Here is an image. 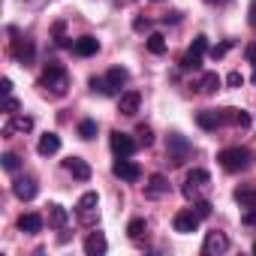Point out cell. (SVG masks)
Masks as SVG:
<instances>
[{
  "mask_svg": "<svg viewBox=\"0 0 256 256\" xmlns=\"http://www.w3.org/2000/svg\"><path fill=\"white\" fill-rule=\"evenodd\" d=\"M126 78H130V72H126L124 66H112V70L106 72V88H108V96H112V94H118V90L126 84Z\"/></svg>",
  "mask_w": 256,
  "mask_h": 256,
  "instance_id": "cell-17",
  "label": "cell"
},
{
  "mask_svg": "<svg viewBox=\"0 0 256 256\" xmlns=\"http://www.w3.org/2000/svg\"><path fill=\"white\" fill-rule=\"evenodd\" d=\"M136 136H139V145H145V148H151V145H154V133H151V126L139 124V126H136Z\"/></svg>",
  "mask_w": 256,
  "mask_h": 256,
  "instance_id": "cell-31",
  "label": "cell"
},
{
  "mask_svg": "<svg viewBox=\"0 0 256 256\" xmlns=\"http://www.w3.org/2000/svg\"><path fill=\"white\" fill-rule=\"evenodd\" d=\"M106 250H108V241H106L102 232H90V235L84 238V253H88V256H102Z\"/></svg>",
  "mask_w": 256,
  "mask_h": 256,
  "instance_id": "cell-19",
  "label": "cell"
},
{
  "mask_svg": "<svg viewBox=\"0 0 256 256\" xmlns=\"http://www.w3.org/2000/svg\"><path fill=\"white\" fill-rule=\"evenodd\" d=\"M148 52L151 54H163L166 52V36L163 34H151L148 36Z\"/></svg>",
  "mask_w": 256,
  "mask_h": 256,
  "instance_id": "cell-29",
  "label": "cell"
},
{
  "mask_svg": "<svg viewBox=\"0 0 256 256\" xmlns=\"http://www.w3.org/2000/svg\"><path fill=\"white\" fill-rule=\"evenodd\" d=\"M199 214L190 208V211H178L175 214V220H172V226H175V232H181V235H190V232H196L199 229Z\"/></svg>",
  "mask_w": 256,
  "mask_h": 256,
  "instance_id": "cell-11",
  "label": "cell"
},
{
  "mask_svg": "<svg viewBox=\"0 0 256 256\" xmlns=\"http://www.w3.org/2000/svg\"><path fill=\"white\" fill-rule=\"evenodd\" d=\"M54 42H58L60 48H72V42H70V36H66V24H64V22H58V24H54Z\"/></svg>",
  "mask_w": 256,
  "mask_h": 256,
  "instance_id": "cell-30",
  "label": "cell"
},
{
  "mask_svg": "<svg viewBox=\"0 0 256 256\" xmlns=\"http://www.w3.org/2000/svg\"><path fill=\"white\" fill-rule=\"evenodd\" d=\"M112 172H114V178L130 181V184H136V181L142 178V166H139V163H133L130 157H118V160H114V166H112Z\"/></svg>",
  "mask_w": 256,
  "mask_h": 256,
  "instance_id": "cell-7",
  "label": "cell"
},
{
  "mask_svg": "<svg viewBox=\"0 0 256 256\" xmlns=\"http://www.w3.org/2000/svg\"><path fill=\"white\" fill-rule=\"evenodd\" d=\"M0 160H4V169H6V172H16V169L22 166V157H18V154H12V151H10V154H4Z\"/></svg>",
  "mask_w": 256,
  "mask_h": 256,
  "instance_id": "cell-32",
  "label": "cell"
},
{
  "mask_svg": "<svg viewBox=\"0 0 256 256\" xmlns=\"http://www.w3.org/2000/svg\"><path fill=\"white\" fill-rule=\"evenodd\" d=\"M139 106H142V94H139V90H126V94H120V100H118V112H120L124 118H133V114L139 112Z\"/></svg>",
  "mask_w": 256,
  "mask_h": 256,
  "instance_id": "cell-14",
  "label": "cell"
},
{
  "mask_svg": "<svg viewBox=\"0 0 256 256\" xmlns=\"http://www.w3.org/2000/svg\"><path fill=\"white\" fill-rule=\"evenodd\" d=\"M244 58H247V60L256 66V46H247V48H244Z\"/></svg>",
  "mask_w": 256,
  "mask_h": 256,
  "instance_id": "cell-41",
  "label": "cell"
},
{
  "mask_svg": "<svg viewBox=\"0 0 256 256\" xmlns=\"http://www.w3.org/2000/svg\"><path fill=\"white\" fill-rule=\"evenodd\" d=\"M199 88H202V94H217L220 90V76L217 72H205L202 82H199Z\"/></svg>",
  "mask_w": 256,
  "mask_h": 256,
  "instance_id": "cell-27",
  "label": "cell"
},
{
  "mask_svg": "<svg viewBox=\"0 0 256 256\" xmlns=\"http://www.w3.org/2000/svg\"><path fill=\"white\" fill-rule=\"evenodd\" d=\"M72 52H76L78 58H94V54L100 52V40H94V36H78V40L72 42Z\"/></svg>",
  "mask_w": 256,
  "mask_h": 256,
  "instance_id": "cell-20",
  "label": "cell"
},
{
  "mask_svg": "<svg viewBox=\"0 0 256 256\" xmlns=\"http://www.w3.org/2000/svg\"><path fill=\"white\" fill-rule=\"evenodd\" d=\"M241 220H244V226H256V208H247V214Z\"/></svg>",
  "mask_w": 256,
  "mask_h": 256,
  "instance_id": "cell-39",
  "label": "cell"
},
{
  "mask_svg": "<svg viewBox=\"0 0 256 256\" xmlns=\"http://www.w3.org/2000/svg\"><path fill=\"white\" fill-rule=\"evenodd\" d=\"M108 145H112V154L114 157H133L136 154V139L126 136V133H120V130H114L108 136Z\"/></svg>",
  "mask_w": 256,
  "mask_h": 256,
  "instance_id": "cell-9",
  "label": "cell"
},
{
  "mask_svg": "<svg viewBox=\"0 0 256 256\" xmlns=\"http://www.w3.org/2000/svg\"><path fill=\"white\" fill-rule=\"evenodd\" d=\"M253 253H256V241H253Z\"/></svg>",
  "mask_w": 256,
  "mask_h": 256,
  "instance_id": "cell-45",
  "label": "cell"
},
{
  "mask_svg": "<svg viewBox=\"0 0 256 256\" xmlns=\"http://www.w3.org/2000/svg\"><path fill=\"white\" fill-rule=\"evenodd\" d=\"M78 136H82L84 142H90V139L96 136V120H90V118H84V120L78 124Z\"/></svg>",
  "mask_w": 256,
  "mask_h": 256,
  "instance_id": "cell-28",
  "label": "cell"
},
{
  "mask_svg": "<svg viewBox=\"0 0 256 256\" xmlns=\"http://www.w3.org/2000/svg\"><path fill=\"white\" fill-rule=\"evenodd\" d=\"M226 84H229V88H241V84H244V76L235 70V72H229V76H226Z\"/></svg>",
  "mask_w": 256,
  "mask_h": 256,
  "instance_id": "cell-37",
  "label": "cell"
},
{
  "mask_svg": "<svg viewBox=\"0 0 256 256\" xmlns=\"http://www.w3.org/2000/svg\"><path fill=\"white\" fill-rule=\"evenodd\" d=\"M229 250V238L223 232H208L202 241V256H220Z\"/></svg>",
  "mask_w": 256,
  "mask_h": 256,
  "instance_id": "cell-10",
  "label": "cell"
},
{
  "mask_svg": "<svg viewBox=\"0 0 256 256\" xmlns=\"http://www.w3.org/2000/svg\"><path fill=\"white\" fill-rule=\"evenodd\" d=\"M4 112H6V114H18V100H16V96H6Z\"/></svg>",
  "mask_w": 256,
  "mask_h": 256,
  "instance_id": "cell-38",
  "label": "cell"
},
{
  "mask_svg": "<svg viewBox=\"0 0 256 256\" xmlns=\"http://www.w3.org/2000/svg\"><path fill=\"white\" fill-rule=\"evenodd\" d=\"M190 154H193V145H190L184 136L172 133V136H169V145H166V157L172 160V166H184V163L190 160Z\"/></svg>",
  "mask_w": 256,
  "mask_h": 256,
  "instance_id": "cell-4",
  "label": "cell"
},
{
  "mask_svg": "<svg viewBox=\"0 0 256 256\" xmlns=\"http://www.w3.org/2000/svg\"><path fill=\"white\" fill-rule=\"evenodd\" d=\"M196 124L202 126V130L214 133L217 126L226 124V118H223V112H217V108H202V112H196Z\"/></svg>",
  "mask_w": 256,
  "mask_h": 256,
  "instance_id": "cell-12",
  "label": "cell"
},
{
  "mask_svg": "<svg viewBox=\"0 0 256 256\" xmlns=\"http://www.w3.org/2000/svg\"><path fill=\"white\" fill-rule=\"evenodd\" d=\"M229 48H232V40H226V42H220V46H211V48H208V54H211L214 60H220Z\"/></svg>",
  "mask_w": 256,
  "mask_h": 256,
  "instance_id": "cell-33",
  "label": "cell"
},
{
  "mask_svg": "<svg viewBox=\"0 0 256 256\" xmlns=\"http://www.w3.org/2000/svg\"><path fill=\"white\" fill-rule=\"evenodd\" d=\"M145 232H148V223L142 217H133L130 223H126V235H130V241H142Z\"/></svg>",
  "mask_w": 256,
  "mask_h": 256,
  "instance_id": "cell-25",
  "label": "cell"
},
{
  "mask_svg": "<svg viewBox=\"0 0 256 256\" xmlns=\"http://www.w3.org/2000/svg\"><path fill=\"white\" fill-rule=\"evenodd\" d=\"M66 220H70L66 208H64V205H58V202H52V205H48V226L64 229V226H66Z\"/></svg>",
  "mask_w": 256,
  "mask_h": 256,
  "instance_id": "cell-23",
  "label": "cell"
},
{
  "mask_svg": "<svg viewBox=\"0 0 256 256\" xmlns=\"http://www.w3.org/2000/svg\"><path fill=\"white\" fill-rule=\"evenodd\" d=\"M36 190H40V187H36L34 178H16V181H12V193H16L22 202H30V199L36 196Z\"/></svg>",
  "mask_w": 256,
  "mask_h": 256,
  "instance_id": "cell-18",
  "label": "cell"
},
{
  "mask_svg": "<svg viewBox=\"0 0 256 256\" xmlns=\"http://www.w3.org/2000/svg\"><path fill=\"white\" fill-rule=\"evenodd\" d=\"M42 217L36 214V211H30V214H22L18 217V229L24 232V235H36V232H42Z\"/></svg>",
  "mask_w": 256,
  "mask_h": 256,
  "instance_id": "cell-21",
  "label": "cell"
},
{
  "mask_svg": "<svg viewBox=\"0 0 256 256\" xmlns=\"http://www.w3.org/2000/svg\"><path fill=\"white\" fill-rule=\"evenodd\" d=\"M30 130H34V118H30V114H10V120L4 124V136L30 133Z\"/></svg>",
  "mask_w": 256,
  "mask_h": 256,
  "instance_id": "cell-13",
  "label": "cell"
},
{
  "mask_svg": "<svg viewBox=\"0 0 256 256\" xmlns=\"http://www.w3.org/2000/svg\"><path fill=\"white\" fill-rule=\"evenodd\" d=\"M208 184H211V175H208L205 169H190V172H187V181H184V187H181V193H184L187 199H196L202 190H208Z\"/></svg>",
  "mask_w": 256,
  "mask_h": 256,
  "instance_id": "cell-5",
  "label": "cell"
},
{
  "mask_svg": "<svg viewBox=\"0 0 256 256\" xmlns=\"http://www.w3.org/2000/svg\"><path fill=\"white\" fill-rule=\"evenodd\" d=\"M10 52H12V58H16L22 66H30V64L36 60V46H34V40H24V36L12 40Z\"/></svg>",
  "mask_w": 256,
  "mask_h": 256,
  "instance_id": "cell-8",
  "label": "cell"
},
{
  "mask_svg": "<svg viewBox=\"0 0 256 256\" xmlns=\"http://www.w3.org/2000/svg\"><path fill=\"white\" fill-rule=\"evenodd\" d=\"M36 151H40L42 157H52V154H58V151H60V136H58V133H46V136H40V145H36Z\"/></svg>",
  "mask_w": 256,
  "mask_h": 256,
  "instance_id": "cell-22",
  "label": "cell"
},
{
  "mask_svg": "<svg viewBox=\"0 0 256 256\" xmlns=\"http://www.w3.org/2000/svg\"><path fill=\"white\" fill-rule=\"evenodd\" d=\"M154 4H160V0H154Z\"/></svg>",
  "mask_w": 256,
  "mask_h": 256,
  "instance_id": "cell-46",
  "label": "cell"
},
{
  "mask_svg": "<svg viewBox=\"0 0 256 256\" xmlns=\"http://www.w3.org/2000/svg\"><path fill=\"white\" fill-rule=\"evenodd\" d=\"M0 90H4L6 96H12V82H10V78H4V82H0Z\"/></svg>",
  "mask_w": 256,
  "mask_h": 256,
  "instance_id": "cell-42",
  "label": "cell"
},
{
  "mask_svg": "<svg viewBox=\"0 0 256 256\" xmlns=\"http://www.w3.org/2000/svg\"><path fill=\"white\" fill-rule=\"evenodd\" d=\"M88 84H90V90H94V94H102V96H108V88H106V78H96V76H94V78H90Z\"/></svg>",
  "mask_w": 256,
  "mask_h": 256,
  "instance_id": "cell-36",
  "label": "cell"
},
{
  "mask_svg": "<svg viewBox=\"0 0 256 256\" xmlns=\"http://www.w3.org/2000/svg\"><path fill=\"white\" fill-rule=\"evenodd\" d=\"M133 30H136V34H148V30H151V18L136 16V18H133Z\"/></svg>",
  "mask_w": 256,
  "mask_h": 256,
  "instance_id": "cell-35",
  "label": "cell"
},
{
  "mask_svg": "<svg viewBox=\"0 0 256 256\" xmlns=\"http://www.w3.org/2000/svg\"><path fill=\"white\" fill-rule=\"evenodd\" d=\"M223 118H226V124H235V126H241V130L250 126V114L244 108H223Z\"/></svg>",
  "mask_w": 256,
  "mask_h": 256,
  "instance_id": "cell-24",
  "label": "cell"
},
{
  "mask_svg": "<svg viewBox=\"0 0 256 256\" xmlns=\"http://www.w3.org/2000/svg\"><path fill=\"white\" fill-rule=\"evenodd\" d=\"M235 202H238L241 208H256V190L238 187V190H235Z\"/></svg>",
  "mask_w": 256,
  "mask_h": 256,
  "instance_id": "cell-26",
  "label": "cell"
},
{
  "mask_svg": "<svg viewBox=\"0 0 256 256\" xmlns=\"http://www.w3.org/2000/svg\"><path fill=\"white\" fill-rule=\"evenodd\" d=\"M217 163L226 169V172H244L250 166V151L247 148H223L217 154Z\"/></svg>",
  "mask_w": 256,
  "mask_h": 256,
  "instance_id": "cell-2",
  "label": "cell"
},
{
  "mask_svg": "<svg viewBox=\"0 0 256 256\" xmlns=\"http://www.w3.org/2000/svg\"><path fill=\"white\" fill-rule=\"evenodd\" d=\"M205 52H208V40H205V36H196V40H193V46L184 52L181 66H184V70H199V66H202V58H205Z\"/></svg>",
  "mask_w": 256,
  "mask_h": 256,
  "instance_id": "cell-6",
  "label": "cell"
},
{
  "mask_svg": "<svg viewBox=\"0 0 256 256\" xmlns=\"http://www.w3.org/2000/svg\"><path fill=\"white\" fill-rule=\"evenodd\" d=\"M166 193H169V178L160 175V172L151 175L148 184H145V196H148V199H160V196H166Z\"/></svg>",
  "mask_w": 256,
  "mask_h": 256,
  "instance_id": "cell-16",
  "label": "cell"
},
{
  "mask_svg": "<svg viewBox=\"0 0 256 256\" xmlns=\"http://www.w3.org/2000/svg\"><path fill=\"white\" fill-rule=\"evenodd\" d=\"M193 211L205 220V217H211V202H208V199H196V202H193Z\"/></svg>",
  "mask_w": 256,
  "mask_h": 256,
  "instance_id": "cell-34",
  "label": "cell"
},
{
  "mask_svg": "<svg viewBox=\"0 0 256 256\" xmlns=\"http://www.w3.org/2000/svg\"><path fill=\"white\" fill-rule=\"evenodd\" d=\"M181 22V12H166L163 16V24H178Z\"/></svg>",
  "mask_w": 256,
  "mask_h": 256,
  "instance_id": "cell-40",
  "label": "cell"
},
{
  "mask_svg": "<svg viewBox=\"0 0 256 256\" xmlns=\"http://www.w3.org/2000/svg\"><path fill=\"white\" fill-rule=\"evenodd\" d=\"M253 84H256V72H253Z\"/></svg>",
  "mask_w": 256,
  "mask_h": 256,
  "instance_id": "cell-44",
  "label": "cell"
},
{
  "mask_svg": "<svg viewBox=\"0 0 256 256\" xmlns=\"http://www.w3.org/2000/svg\"><path fill=\"white\" fill-rule=\"evenodd\" d=\"M64 169L72 175V178H78V181H90V166H88V160H82V157H66L64 160Z\"/></svg>",
  "mask_w": 256,
  "mask_h": 256,
  "instance_id": "cell-15",
  "label": "cell"
},
{
  "mask_svg": "<svg viewBox=\"0 0 256 256\" xmlns=\"http://www.w3.org/2000/svg\"><path fill=\"white\" fill-rule=\"evenodd\" d=\"M253 28H256V0H253V4H250V18H247Z\"/></svg>",
  "mask_w": 256,
  "mask_h": 256,
  "instance_id": "cell-43",
  "label": "cell"
},
{
  "mask_svg": "<svg viewBox=\"0 0 256 256\" xmlns=\"http://www.w3.org/2000/svg\"><path fill=\"white\" fill-rule=\"evenodd\" d=\"M40 88H42L46 94H52V96H64L66 88H70V72H66V66L58 64V60H48V64L42 66Z\"/></svg>",
  "mask_w": 256,
  "mask_h": 256,
  "instance_id": "cell-1",
  "label": "cell"
},
{
  "mask_svg": "<svg viewBox=\"0 0 256 256\" xmlns=\"http://www.w3.org/2000/svg\"><path fill=\"white\" fill-rule=\"evenodd\" d=\"M96 205H100V196H96V190H88V193H82V196H78V202H76L78 223H84V226H94V223H96V217H100Z\"/></svg>",
  "mask_w": 256,
  "mask_h": 256,
  "instance_id": "cell-3",
  "label": "cell"
}]
</instances>
